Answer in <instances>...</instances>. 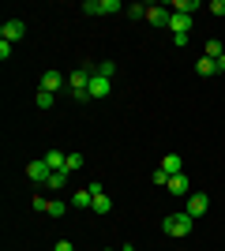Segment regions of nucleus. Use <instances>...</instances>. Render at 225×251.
Here are the masks:
<instances>
[{"mask_svg":"<svg viewBox=\"0 0 225 251\" xmlns=\"http://www.w3.org/2000/svg\"><path fill=\"white\" fill-rule=\"evenodd\" d=\"M90 75H94V68H79V72L68 75V83H72V98L75 101H90Z\"/></svg>","mask_w":225,"mask_h":251,"instance_id":"nucleus-1","label":"nucleus"},{"mask_svg":"<svg viewBox=\"0 0 225 251\" xmlns=\"http://www.w3.org/2000/svg\"><path fill=\"white\" fill-rule=\"evenodd\" d=\"M195 225V218H188V210L184 214H169V218L161 221V229H165V236H188Z\"/></svg>","mask_w":225,"mask_h":251,"instance_id":"nucleus-2","label":"nucleus"},{"mask_svg":"<svg viewBox=\"0 0 225 251\" xmlns=\"http://www.w3.org/2000/svg\"><path fill=\"white\" fill-rule=\"evenodd\" d=\"M86 90H90V101H101V98H109V90H113V79H105V75H90V86H86Z\"/></svg>","mask_w":225,"mask_h":251,"instance_id":"nucleus-3","label":"nucleus"},{"mask_svg":"<svg viewBox=\"0 0 225 251\" xmlns=\"http://www.w3.org/2000/svg\"><path fill=\"white\" fill-rule=\"evenodd\" d=\"M90 191H94V202H90V210H94V214H109V210H113V199L105 195V188L94 180V184H90Z\"/></svg>","mask_w":225,"mask_h":251,"instance_id":"nucleus-4","label":"nucleus"},{"mask_svg":"<svg viewBox=\"0 0 225 251\" xmlns=\"http://www.w3.org/2000/svg\"><path fill=\"white\" fill-rule=\"evenodd\" d=\"M23 34H26V23L23 19H8L4 26H0V42H19Z\"/></svg>","mask_w":225,"mask_h":251,"instance_id":"nucleus-5","label":"nucleus"},{"mask_svg":"<svg viewBox=\"0 0 225 251\" xmlns=\"http://www.w3.org/2000/svg\"><path fill=\"white\" fill-rule=\"evenodd\" d=\"M206 210H210V199H206L203 191H195V195H188V218H203Z\"/></svg>","mask_w":225,"mask_h":251,"instance_id":"nucleus-6","label":"nucleus"},{"mask_svg":"<svg viewBox=\"0 0 225 251\" xmlns=\"http://www.w3.org/2000/svg\"><path fill=\"white\" fill-rule=\"evenodd\" d=\"M169 15L173 11H165L161 4H147V23L150 26H169Z\"/></svg>","mask_w":225,"mask_h":251,"instance_id":"nucleus-7","label":"nucleus"},{"mask_svg":"<svg viewBox=\"0 0 225 251\" xmlns=\"http://www.w3.org/2000/svg\"><path fill=\"white\" fill-rule=\"evenodd\" d=\"M169 30H173V38H176V34H188V30H192V15L173 11V15H169Z\"/></svg>","mask_w":225,"mask_h":251,"instance_id":"nucleus-8","label":"nucleus"},{"mask_svg":"<svg viewBox=\"0 0 225 251\" xmlns=\"http://www.w3.org/2000/svg\"><path fill=\"white\" fill-rule=\"evenodd\" d=\"M26 176H30L34 184H45V180L53 176V169L45 165V161H30V165H26Z\"/></svg>","mask_w":225,"mask_h":251,"instance_id":"nucleus-9","label":"nucleus"},{"mask_svg":"<svg viewBox=\"0 0 225 251\" xmlns=\"http://www.w3.org/2000/svg\"><path fill=\"white\" fill-rule=\"evenodd\" d=\"M60 86H64V75H60V72H45V75H42V86H38V90H45V94H56Z\"/></svg>","mask_w":225,"mask_h":251,"instance_id":"nucleus-10","label":"nucleus"},{"mask_svg":"<svg viewBox=\"0 0 225 251\" xmlns=\"http://www.w3.org/2000/svg\"><path fill=\"white\" fill-rule=\"evenodd\" d=\"M42 161H45V165H49V169H53V173H60V169H68V154H64V150H49V154H45Z\"/></svg>","mask_w":225,"mask_h":251,"instance_id":"nucleus-11","label":"nucleus"},{"mask_svg":"<svg viewBox=\"0 0 225 251\" xmlns=\"http://www.w3.org/2000/svg\"><path fill=\"white\" fill-rule=\"evenodd\" d=\"M161 169H165L169 176H176V173H184V157L180 154H165L161 157Z\"/></svg>","mask_w":225,"mask_h":251,"instance_id":"nucleus-12","label":"nucleus"},{"mask_svg":"<svg viewBox=\"0 0 225 251\" xmlns=\"http://www.w3.org/2000/svg\"><path fill=\"white\" fill-rule=\"evenodd\" d=\"M165 188H169V195H188V176H184V173H176V176H169V184H165Z\"/></svg>","mask_w":225,"mask_h":251,"instance_id":"nucleus-13","label":"nucleus"},{"mask_svg":"<svg viewBox=\"0 0 225 251\" xmlns=\"http://www.w3.org/2000/svg\"><path fill=\"white\" fill-rule=\"evenodd\" d=\"M90 202H94V191H90V188H83V191H75V195H72L75 210H90Z\"/></svg>","mask_w":225,"mask_h":251,"instance_id":"nucleus-14","label":"nucleus"},{"mask_svg":"<svg viewBox=\"0 0 225 251\" xmlns=\"http://www.w3.org/2000/svg\"><path fill=\"white\" fill-rule=\"evenodd\" d=\"M203 56H206V60H222V56H225V49H222V42H206V49H203Z\"/></svg>","mask_w":225,"mask_h":251,"instance_id":"nucleus-15","label":"nucleus"},{"mask_svg":"<svg viewBox=\"0 0 225 251\" xmlns=\"http://www.w3.org/2000/svg\"><path fill=\"white\" fill-rule=\"evenodd\" d=\"M68 184V169H60V173H53V176L45 180V188H53V191H60Z\"/></svg>","mask_w":225,"mask_h":251,"instance_id":"nucleus-16","label":"nucleus"},{"mask_svg":"<svg viewBox=\"0 0 225 251\" xmlns=\"http://www.w3.org/2000/svg\"><path fill=\"white\" fill-rule=\"evenodd\" d=\"M195 72H199V75L206 79V75H214V72H218V64H214V60H206V56H199V64H195Z\"/></svg>","mask_w":225,"mask_h":251,"instance_id":"nucleus-17","label":"nucleus"},{"mask_svg":"<svg viewBox=\"0 0 225 251\" xmlns=\"http://www.w3.org/2000/svg\"><path fill=\"white\" fill-rule=\"evenodd\" d=\"M173 11H184V15H192V11H199V0H176V4H173Z\"/></svg>","mask_w":225,"mask_h":251,"instance_id":"nucleus-18","label":"nucleus"},{"mask_svg":"<svg viewBox=\"0 0 225 251\" xmlns=\"http://www.w3.org/2000/svg\"><path fill=\"white\" fill-rule=\"evenodd\" d=\"M56 105V94H45V90H38V109H53Z\"/></svg>","mask_w":225,"mask_h":251,"instance_id":"nucleus-19","label":"nucleus"},{"mask_svg":"<svg viewBox=\"0 0 225 251\" xmlns=\"http://www.w3.org/2000/svg\"><path fill=\"white\" fill-rule=\"evenodd\" d=\"M128 19H147V4H128Z\"/></svg>","mask_w":225,"mask_h":251,"instance_id":"nucleus-20","label":"nucleus"},{"mask_svg":"<svg viewBox=\"0 0 225 251\" xmlns=\"http://www.w3.org/2000/svg\"><path fill=\"white\" fill-rule=\"evenodd\" d=\"M98 75L113 79V75H117V64H113V60H101V64H98Z\"/></svg>","mask_w":225,"mask_h":251,"instance_id":"nucleus-21","label":"nucleus"},{"mask_svg":"<svg viewBox=\"0 0 225 251\" xmlns=\"http://www.w3.org/2000/svg\"><path fill=\"white\" fill-rule=\"evenodd\" d=\"M83 165H86L83 154H68V173H75V169H83Z\"/></svg>","mask_w":225,"mask_h":251,"instance_id":"nucleus-22","label":"nucleus"},{"mask_svg":"<svg viewBox=\"0 0 225 251\" xmlns=\"http://www.w3.org/2000/svg\"><path fill=\"white\" fill-rule=\"evenodd\" d=\"M124 4L120 0H101V15H113V11H120Z\"/></svg>","mask_w":225,"mask_h":251,"instance_id":"nucleus-23","label":"nucleus"},{"mask_svg":"<svg viewBox=\"0 0 225 251\" xmlns=\"http://www.w3.org/2000/svg\"><path fill=\"white\" fill-rule=\"evenodd\" d=\"M150 180H154V184H158V188H165V184H169V173H165V169H154V176H150Z\"/></svg>","mask_w":225,"mask_h":251,"instance_id":"nucleus-24","label":"nucleus"},{"mask_svg":"<svg viewBox=\"0 0 225 251\" xmlns=\"http://www.w3.org/2000/svg\"><path fill=\"white\" fill-rule=\"evenodd\" d=\"M64 202H60V199H53V202H49V218H64Z\"/></svg>","mask_w":225,"mask_h":251,"instance_id":"nucleus-25","label":"nucleus"},{"mask_svg":"<svg viewBox=\"0 0 225 251\" xmlns=\"http://www.w3.org/2000/svg\"><path fill=\"white\" fill-rule=\"evenodd\" d=\"M83 11H86V15H101V0H86Z\"/></svg>","mask_w":225,"mask_h":251,"instance_id":"nucleus-26","label":"nucleus"},{"mask_svg":"<svg viewBox=\"0 0 225 251\" xmlns=\"http://www.w3.org/2000/svg\"><path fill=\"white\" fill-rule=\"evenodd\" d=\"M34 210H38V214H49V199H42V195H34Z\"/></svg>","mask_w":225,"mask_h":251,"instance_id":"nucleus-27","label":"nucleus"},{"mask_svg":"<svg viewBox=\"0 0 225 251\" xmlns=\"http://www.w3.org/2000/svg\"><path fill=\"white\" fill-rule=\"evenodd\" d=\"M210 15H225V0H210Z\"/></svg>","mask_w":225,"mask_h":251,"instance_id":"nucleus-28","label":"nucleus"},{"mask_svg":"<svg viewBox=\"0 0 225 251\" xmlns=\"http://www.w3.org/2000/svg\"><path fill=\"white\" fill-rule=\"evenodd\" d=\"M53 251H75V248H72V240H56V248H53Z\"/></svg>","mask_w":225,"mask_h":251,"instance_id":"nucleus-29","label":"nucleus"},{"mask_svg":"<svg viewBox=\"0 0 225 251\" xmlns=\"http://www.w3.org/2000/svg\"><path fill=\"white\" fill-rule=\"evenodd\" d=\"M218 72H225V56H222V60H218Z\"/></svg>","mask_w":225,"mask_h":251,"instance_id":"nucleus-30","label":"nucleus"},{"mask_svg":"<svg viewBox=\"0 0 225 251\" xmlns=\"http://www.w3.org/2000/svg\"><path fill=\"white\" fill-rule=\"evenodd\" d=\"M120 251H135V248H131V244H128V248H120Z\"/></svg>","mask_w":225,"mask_h":251,"instance_id":"nucleus-31","label":"nucleus"}]
</instances>
